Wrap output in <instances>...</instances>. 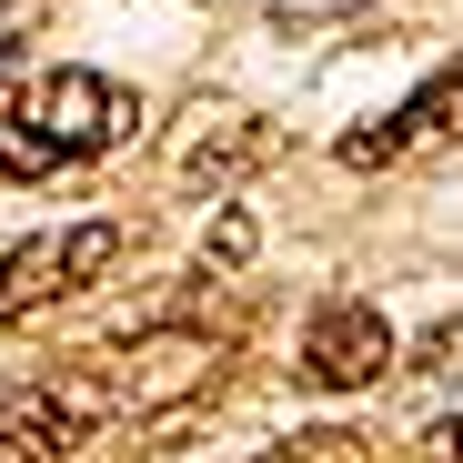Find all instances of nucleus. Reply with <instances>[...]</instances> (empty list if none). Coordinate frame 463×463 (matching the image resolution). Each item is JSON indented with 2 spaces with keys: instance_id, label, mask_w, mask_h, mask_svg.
Returning <instances> with one entry per match:
<instances>
[{
  "instance_id": "f03ea898",
  "label": "nucleus",
  "mask_w": 463,
  "mask_h": 463,
  "mask_svg": "<svg viewBox=\"0 0 463 463\" xmlns=\"http://www.w3.org/2000/svg\"><path fill=\"white\" fill-rule=\"evenodd\" d=\"M101 423H121L101 363H61V373H31V383H11V393H0V453H21V463L91 453Z\"/></svg>"
},
{
  "instance_id": "9b49d317",
  "label": "nucleus",
  "mask_w": 463,
  "mask_h": 463,
  "mask_svg": "<svg viewBox=\"0 0 463 463\" xmlns=\"http://www.w3.org/2000/svg\"><path fill=\"white\" fill-rule=\"evenodd\" d=\"M61 463H91V453H61Z\"/></svg>"
},
{
  "instance_id": "1a4fd4ad",
  "label": "nucleus",
  "mask_w": 463,
  "mask_h": 463,
  "mask_svg": "<svg viewBox=\"0 0 463 463\" xmlns=\"http://www.w3.org/2000/svg\"><path fill=\"white\" fill-rule=\"evenodd\" d=\"M202 262H212V272H232V262H252V212H232V222L212 232V242H202Z\"/></svg>"
},
{
  "instance_id": "6e6552de",
  "label": "nucleus",
  "mask_w": 463,
  "mask_h": 463,
  "mask_svg": "<svg viewBox=\"0 0 463 463\" xmlns=\"http://www.w3.org/2000/svg\"><path fill=\"white\" fill-rule=\"evenodd\" d=\"M262 463H383L363 433H343V423H313V433H292V443H272Z\"/></svg>"
},
{
  "instance_id": "20e7f679",
  "label": "nucleus",
  "mask_w": 463,
  "mask_h": 463,
  "mask_svg": "<svg viewBox=\"0 0 463 463\" xmlns=\"http://www.w3.org/2000/svg\"><path fill=\"white\" fill-rule=\"evenodd\" d=\"M121 262V222H71V232H41V242H21L11 262H0V323L41 313V302L81 292Z\"/></svg>"
},
{
  "instance_id": "9d476101",
  "label": "nucleus",
  "mask_w": 463,
  "mask_h": 463,
  "mask_svg": "<svg viewBox=\"0 0 463 463\" xmlns=\"http://www.w3.org/2000/svg\"><path fill=\"white\" fill-rule=\"evenodd\" d=\"M11 51H21V41H11V11H0V71H11Z\"/></svg>"
},
{
  "instance_id": "39448f33",
  "label": "nucleus",
  "mask_w": 463,
  "mask_h": 463,
  "mask_svg": "<svg viewBox=\"0 0 463 463\" xmlns=\"http://www.w3.org/2000/svg\"><path fill=\"white\" fill-rule=\"evenodd\" d=\"M393 373V333H383L373 302H323L313 333H302V383L313 393H363V383Z\"/></svg>"
},
{
  "instance_id": "0eeeda50",
  "label": "nucleus",
  "mask_w": 463,
  "mask_h": 463,
  "mask_svg": "<svg viewBox=\"0 0 463 463\" xmlns=\"http://www.w3.org/2000/svg\"><path fill=\"white\" fill-rule=\"evenodd\" d=\"M262 151H272V131H262L252 111H202V131L182 141V182H192V192H232Z\"/></svg>"
},
{
  "instance_id": "f257e3e1",
  "label": "nucleus",
  "mask_w": 463,
  "mask_h": 463,
  "mask_svg": "<svg viewBox=\"0 0 463 463\" xmlns=\"http://www.w3.org/2000/svg\"><path fill=\"white\" fill-rule=\"evenodd\" d=\"M131 91L101 71H41L21 101H0V172H71L91 151L131 141Z\"/></svg>"
},
{
  "instance_id": "7ed1b4c3",
  "label": "nucleus",
  "mask_w": 463,
  "mask_h": 463,
  "mask_svg": "<svg viewBox=\"0 0 463 463\" xmlns=\"http://www.w3.org/2000/svg\"><path fill=\"white\" fill-rule=\"evenodd\" d=\"M101 383L121 413H172V403H202L222 383V343L192 323H151V333H131V353L101 363Z\"/></svg>"
},
{
  "instance_id": "423d86ee",
  "label": "nucleus",
  "mask_w": 463,
  "mask_h": 463,
  "mask_svg": "<svg viewBox=\"0 0 463 463\" xmlns=\"http://www.w3.org/2000/svg\"><path fill=\"white\" fill-rule=\"evenodd\" d=\"M453 111H463V81H453V71H433V81H423V91L393 111V121H373V131H343V162H353V172H383V162H403L413 141H433Z\"/></svg>"
}]
</instances>
